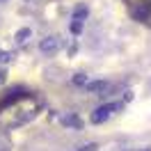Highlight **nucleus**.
<instances>
[{"label": "nucleus", "instance_id": "f257e3e1", "mask_svg": "<svg viewBox=\"0 0 151 151\" xmlns=\"http://www.w3.org/2000/svg\"><path fill=\"white\" fill-rule=\"evenodd\" d=\"M117 110H122V103H105V105H101V108L89 117V122H92V124H103L105 119H108L112 112H117Z\"/></svg>", "mask_w": 151, "mask_h": 151}, {"label": "nucleus", "instance_id": "f03ea898", "mask_svg": "<svg viewBox=\"0 0 151 151\" xmlns=\"http://www.w3.org/2000/svg\"><path fill=\"white\" fill-rule=\"evenodd\" d=\"M60 46H62V39L57 37V35H53V37H46L41 44H39V48H41L44 53H57V50H60Z\"/></svg>", "mask_w": 151, "mask_h": 151}, {"label": "nucleus", "instance_id": "7ed1b4c3", "mask_svg": "<svg viewBox=\"0 0 151 151\" xmlns=\"http://www.w3.org/2000/svg\"><path fill=\"white\" fill-rule=\"evenodd\" d=\"M87 92L89 94H99V92H105L108 89V80H92V83H87Z\"/></svg>", "mask_w": 151, "mask_h": 151}, {"label": "nucleus", "instance_id": "20e7f679", "mask_svg": "<svg viewBox=\"0 0 151 151\" xmlns=\"http://www.w3.org/2000/svg\"><path fill=\"white\" fill-rule=\"evenodd\" d=\"M62 124H64V126H73V128H83V122H80L76 114H71V117H64V119H62Z\"/></svg>", "mask_w": 151, "mask_h": 151}, {"label": "nucleus", "instance_id": "39448f33", "mask_svg": "<svg viewBox=\"0 0 151 151\" xmlns=\"http://www.w3.org/2000/svg\"><path fill=\"white\" fill-rule=\"evenodd\" d=\"M87 14H89V12H87V7H85V5H80V7H76L73 19H76V21H83V19L87 16Z\"/></svg>", "mask_w": 151, "mask_h": 151}, {"label": "nucleus", "instance_id": "423d86ee", "mask_svg": "<svg viewBox=\"0 0 151 151\" xmlns=\"http://www.w3.org/2000/svg\"><path fill=\"white\" fill-rule=\"evenodd\" d=\"M28 37H30V28H21L19 32H16V37H14V39H16L19 44H23V41H25Z\"/></svg>", "mask_w": 151, "mask_h": 151}, {"label": "nucleus", "instance_id": "0eeeda50", "mask_svg": "<svg viewBox=\"0 0 151 151\" xmlns=\"http://www.w3.org/2000/svg\"><path fill=\"white\" fill-rule=\"evenodd\" d=\"M80 30H83V21H76L73 19V23H71V32H73V35H80Z\"/></svg>", "mask_w": 151, "mask_h": 151}, {"label": "nucleus", "instance_id": "6e6552de", "mask_svg": "<svg viewBox=\"0 0 151 151\" xmlns=\"http://www.w3.org/2000/svg\"><path fill=\"white\" fill-rule=\"evenodd\" d=\"M99 149V144H94V142H89V144H85V147H80L78 151H96Z\"/></svg>", "mask_w": 151, "mask_h": 151}, {"label": "nucleus", "instance_id": "1a4fd4ad", "mask_svg": "<svg viewBox=\"0 0 151 151\" xmlns=\"http://www.w3.org/2000/svg\"><path fill=\"white\" fill-rule=\"evenodd\" d=\"M73 83H76V85H87V83H85V76H83V73H78V76H76V78H73Z\"/></svg>", "mask_w": 151, "mask_h": 151}, {"label": "nucleus", "instance_id": "9d476101", "mask_svg": "<svg viewBox=\"0 0 151 151\" xmlns=\"http://www.w3.org/2000/svg\"><path fill=\"white\" fill-rule=\"evenodd\" d=\"M2 62H9V53H5V50H0V64Z\"/></svg>", "mask_w": 151, "mask_h": 151}, {"label": "nucleus", "instance_id": "9b49d317", "mask_svg": "<svg viewBox=\"0 0 151 151\" xmlns=\"http://www.w3.org/2000/svg\"><path fill=\"white\" fill-rule=\"evenodd\" d=\"M5 76H7V73H5V71H0V83H2V80H5Z\"/></svg>", "mask_w": 151, "mask_h": 151}, {"label": "nucleus", "instance_id": "f8f14e48", "mask_svg": "<svg viewBox=\"0 0 151 151\" xmlns=\"http://www.w3.org/2000/svg\"><path fill=\"white\" fill-rule=\"evenodd\" d=\"M0 2H7V0H0Z\"/></svg>", "mask_w": 151, "mask_h": 151}, {"label": "nucleus", "instance_id": "ddd939ff", "mask_svg": "<svg viewBox=\"0 0 151 151\" xmlns=\"http://www.w3.org/2000/svg\"><path fill=\"white\" fill-rule=\"evenodd\" d=\"M144 151H147V149H144Z\"/></svg>", "mask_w": 151, "mask_h": 151}]
</instances>
